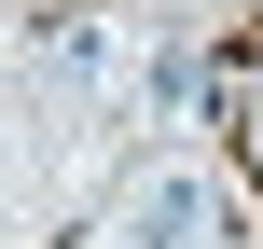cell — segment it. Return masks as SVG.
<instances>
[{
  "label": "cell",
  "mask_w": 263,
  "mask_h": 249,
  "mask_svg": "<svg viewBox=\"0 0 263 249\" xmlns=\"http://www.w3.org/2000/svg\"><path fill=\"white\" fill-rule=\"evenodd\" d=\"M125 249H208V180L194 166H153L125 194Z\"/></svg>",
  "instance_id": "6da1fadb"
},
{
  "label": "cell",
  "mask_w": 263,
  "mask_h": 249,
  "mask_svg": "<svg viewBox=\"0 0 263 249\" xmlns=\"http://www.w3.org/2000/svg\"><path fill=\"white\" fill-rule=\"evenodd\" d=\"M111 55H125V28H97V14H69V28L42 42V83H55V97H83V83H111Z\"/></svg>",
  "instance_id": "7a4b0ae2"
},
{
  "label": "cell",
  "mask_w": 263,
  "mask_h": 249,
  "mask_svg": "<svg viewBox=\"0 0 263 249\" xmlns=\"http://www.w3.org/2000/svg\"><path fill=\"white\" fill-rule=\"evenodd\" d=\"M139 97H153V111H208V69H194V55H153V83H139Z\"/></svg>",
  "instance_id": "3957f363"
}]
</instances>
